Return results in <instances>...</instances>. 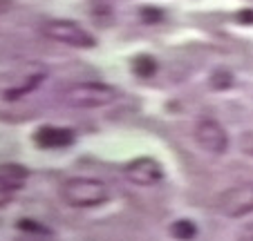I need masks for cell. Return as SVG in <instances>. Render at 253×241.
I'll return each instance as SVG.
<instances>
[{
	"label": "cell",
	"mask_w": 253,
	"mask_h": 241,
	"mask_svg": "<svg viewBox=\"0 0 253 241\" xmlns=\"http://www.w3.org/2000/svg\"><path fill=\"white\" fill-rule=\"evenodd\" d=\"M119 92L117 87L101 83V80H83V83H72L65 90H61L58 101L65 107L74 109H94V107H105L117 101Z\"/></svg>",
	"instance_id": "6da1fadb"
},
{
	"label": "cell",
	"mask_w": 253,
	"mask_h": 241,
	"mask_svg": "<svg viewBox=\"0 0 253 241\" xmlns=\"http://www.w3.org/2000/svg\"><path fill=\"white\" fill-rule=\"evenodd\" d=\"M61 199L74 210H90L103 206L110 199V188L101 179L72 176L61 185Z\"/></svg>",
	"instance_id": "7a4b0ae2"
},
{
	"label": "cell",
	"mask_w": 253,
	"mask_h": 241,
	"mask_svg": "<svg viewBox=\"0 0 253 241\" xmlns=\"http://www.w3.org/2000/svg\"><path fill=\"white\" fill-rule=\"evenodd\" d=\"M43 34L47 38H52V40H56V43L79 47V49H90L96 45V38L85 27H81L74 20H65V18L47 20L43 25Z\"/></svg>",
	"instance_id": "3957f363"
},
{
	"label": "cell",
	"mask_w": 253,
	"mask_h": 241,
	"mask_svg": "<svg viewBox=\"0 0 253 241\" xmlns=\"http://www.w3.org/2000/svg\"><path fill=\"white\" fill-rule=\"evenodd\" d=\"M217 212L224 217H244L253 212V183H238L224 190L215 201Z\"/></svg>",
	"instance_id": "277c9868"
},
{
	"label": "cell",
	"mask_w": 253,
	"mask_h": 241,
	"mask_svg": "<svg viewBox=\"0 0 253 241\" xmlns=\"http://www.w3.org/2000/svg\"><path fill=\"white\" fill-rule=\"evenodd\" d=\"M193 137H195L197 145L209 154L220 156L229 150V134L215 118H200L193 128Z\"/></svg>",
	"instance_id": "5b68a950"
},
{
	"label": "cell",
	"mask_w": 253,
	"mask_h": 241,
	"mask_svg": "<svg viewBox=\"0 0 253 241\" xmlns=\"http://www.w3.org/2000/svg\"><path fill=\"white\" fill-rule=\"evenodd\" d=\"M124 174L130 183L139 185V188H150L164 179V168L153 156H137V159L126 163Z\"/></svg>",
	"instance_id": "8992f818"
},
{
	"label": "cell",
	"mask_w": 253,
	"mask_h": 241,
	"mask_svg": "<svg viewBox=\"0 0 253 241\" xmlns=\"http://www.w3.org/2000/svg\"><path fill=\"white\" fill-rule=\"evenodd\" d=\"M27 168L18 163H0V208L9 206L27 183Z\"/></svg>",
	"instance_id": "52a82bcc"
},
{
	"label": "cell",
	"mask_w": 253,
	"mask_h": 241,
	"mask_svg": "<svg viewBox=\"0 0 253 241\" xmlns=\"http://www.w3.org/2000/svg\"><path fill=\"white\" fill-rule=\"evenodd\" d=\"M77 134L70 128H56V125H43L34 132V143L39 147H67L74 143Z\"/></svg>",
	"instance_id": "ba28073f"
},
{
	"label": "cell",
	"mask_w": 253,
	"mask_h": 241,
	"mask_svg": "<svg viewBox=\"0 0 253 241\" xmlns=\"http://www.w3.org/2000/svg\"><path fill=\"white\" fill-rule=\"evenodd\" d=\"M209 85H211V90H215V92L231 90V87H233V74H231L229 69H224V67H217V69L211 71Z\"/></svg>",
	"instance_id": "9c48e42d"
},
{
	"label": "cell",
	"mask_w": 253,
	"mask_h": 241,
	"mask_svg": "<svg viewBox=\"0 0 253 241\" xmlns=\"http://www.w3.org/2000/svg\"><path fill=\"white\" fill-rule=\"evenodd\" d=\"M132 71L141 78H148L157 71V61L150 54H139V56L132 58Z\"/></svg>",
	"instance_id": "30bf717a"
},
{
	"label": "cell",
	"mask_w": 253,
	"mask_h": 241,
	"mask_svg": "<svg viewBox=\"0 0 253 241\" xmlns=\"http://www.w3.org/2000/svg\"><path fill=\"white\" fill-rule=\"evenodd\" d=\"M170 235L175 237L177 241H191V239H195V235H197V226L191 219H177L170 226Z\"/></svg>",
	"instance_id": "8fae6325"
},
{
	"label": "cell",
	"mask_w": 253,
	"mask_h": 241,
	"mask_svg": "<svg viewBox=\"0 0 253 241\" xmlns=\"http://www.w3.org/2000/svg\"><path fill=\"white\" fill-rule=\"evenodd\" d=\"M18 228L23 232H32V235H49V228L47 226H43V223H36V221H32V219H20Z\"/></svg>",
	"instance_id": "7c38bea8"
},
{
	"label": "cell",
	"mask_w": 253,
	"mask_h": 241,
	"mask_svg": "<svg viewBox=\"0 0 253 241\" xmlns=\"http://www.w3.org/2000/svg\"><path fill=\"white\" fill-rule=\"evenodd\" d=\"M139 16H141L143 23H159V20H164V11L159 7H141Z\"/></svg>",
	"instance_id": "4fadbf2b"
},
{
	"label": "cell",
	"mask_w": 253,
	"mask_h": 241,
	"mask_svg": "<svg viewBox=\"0 0 253 241\" xmlns=\"http://www.w3.org/2000/svg\"><path fill=\"white\" fill-rule=\"evenodd\" d=\"M238 241H253V223H249V226L240 232V239Z\"/></svg>",
	"instance_id": "5bb4252c"
},
{
	"label": "cell",
	"mask_w": 253,
	"mask_h": 241,
	"mask_svg": "<svg viewBox=\"0 0 253 241\" xmlns=\"http://www.w3.org/2000/svg\"><path fill=\"white\" fill-rule=\"evenodd\" d=\"M238 20L240 23H253V11L251 9H244L238 14Z\"/></svg>",
	"instance_id": "9a60e30c"
}]
</instances>
